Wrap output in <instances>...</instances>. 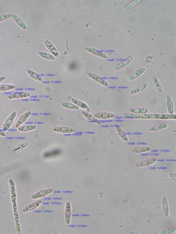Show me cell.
I'll return each instance as SVG.
<instances>
[{
	"label": "cell",
	"mask_w": 176,
	"mask_h": 234,
	"mask_svg": "<svg viewBox=\"0 0 176 234\" xmlns=\"http://www.w3.org/2000/svg\"><path fill=\"white\" fill-rule=\"evenodd\" d=\"M115 129L119 136L121 138V139L124 141L125 142H128L129 141L128 137L127 136L125 132L123 130V128L120 126L116 125L115 126Z\"/></svg>",
	"instance_id": "23"
},
{
	"label": "cell",
	"mask_w": 176,
	"mask_h": 234,
	"mask_svg": "<svg viewBox=\"0 0 176 234\" xmlns=\"http://www.w3.org/2000/svg\"><path fill=\"white\" fill-rule=\"evenodd\" d=\"M84 50L88 53L93 55L97 56L99 57L102 58V59H107V55L105 54L104 52L100 51V50H98L94 47H85L84 48Z\"/></svg>",
	"instance_id": "11"
},
{
	"label": "cell",
	"mask_w": 176,
	"mask_h": 234,
	"mask_svg": "<svg viewBox=\"0 0 176 234\" xmlns=\"http://www.w3.org/2000/svg\"><path fill=\"white\" fill-rule=\"evenodd\" d=\"M12 19L14 22L18 26H20L21 29H24V30H26L27 29V26L25 24V23L18 16L16 15L15 14H12L11 16Z\"/></svg>",
	"instance_id": "25"
},
{
	"label": "cell",
	"mask_w": 176,
	"mask_h": 234,
	"mask_svg": "<svg viewBox=\"0 0 176 234\" xmlns=\"http://www.w3.org/2000/svg\"><path fill=\"white\" fill-rule=\"evenodd\" d=\"M72 217V208L70 202L67 201L65 204V211H64V220L65 224L69 225L71 223Z\"/></svg>",
	"instance_id": "4"
},
{
	"label": "cell",
	"mask_w": 176,
	"mask_h": 234,
	"mask_svg": "<svg viewBox=\"0 0 176 234\" xmlns=\"http://www.w3.org/2000/svg\"><path fill=\"white\" fill-rule=\"evenodd\" d=\"M169 177L172 180H173L174 182H176V175L175 174L170 173L169 174Z\"/></svg>",
	"instance_id": "39"
},
{
	"label": "cell",
	"mask_w": 176,
	"mask_h": 234,
	"mask_svg": "<svg viewBox=\"0 0 176 234\" xmlns=\"http://www.w3.org/2000/svg\"><path fill=\"white\" fill-rule=\"evenodd\" d=\"M134 60V57L133 56L130 55L127 58L123 60V61H121L120 63L117 65L115 67V71H119L120 70H122L123 68H125V67L128 66Z\"/></svg>",
	"instance_id": "10"
},
{
	"label": "cell",
	"mask_w": 176,
	"mask_h": 234,
	"mask_svg": "<svg viewBox=\"0 0 176 234\" xmlns=\"http://www.w3.org/2000/svg\"><path fill=\"white\" fill-rule=\"evenodd\" d=\"M6 133L5 132V131H4L2 129H1V128H0V136L5 137H6Z\"/></svg>",
	"instance_id": "40"
},
{
	"label": "cell",
	"mask_w": 176,
	"mask_h": 234,
	"mask_svg": "<svg viewBox=\"0 0 176 234\" xmlns=\"http://www.w3.org/2000/svg\"><path fill=\"white\" fill-rule=\"evenodd\" d=\"M148 83H144L141 84V85H139L138 86L135 88L134 89H133L130 91V94L134 95L138 94L139 93L142 92L147 89L148 87Z\"/></svg>",
	"instance_id": "24"
},
{
	"label": "cell",
	"mask_w": 176,
	"mask_h": 234,
	"mask_svg": "<svg viewBox=\"0 0 176 234\" xmlns=\"http://www.w3.org/2000/svg\"><path fill=\"white\" fill-rule=\"evenodd\" d=\"M6 77L4 76L0 77V84L2 82H4L6 80Z\"/></svg>",
	"instance_id": "42"
},
{
	"label": "cell",
	"mask_w": 176,
	"mask_h": 234,
	"mask_svg": "<svg viewBox=\"0 0 176 234\" xmlns=\"http://www.w3.org/2000/svg\"><path fill=\"white\" fill-rule=\"evenodd\" d=\"M94 116L97 119L107 120L115 118L116 115L115 113L108 112H98L94 114Z\"/></svg>",
	"instance_id": "15"
},
{
	"label": "cell",
	"mask_w": 176,
	"mask_h": 234,
	"mask_svg": "<svg viewBox=\"0 0 176 234\" xmlns=\"http://www.w3.org/2000/svg\"><path fill=\"white\" fill-rule=\"evenodd\" d=\"M166 105L169 114H173L174 113V108L173 101L171 97L169 95H167L166 96Z\"/></svg>",
	"instance_id": "20"
},
{
	"label": "cell",
	"mask_w": 176,
	"mask_h": 234,
	"mask_svg": "<svg viewBox=\"0 0 176 234\" xmlns=\"http://www.w3.org/2000/svg\"><path fill=\"white\" fill-rule=\"evenodd\" d=\"M146 70V69L145 67H142V68H140L137 69L135 71H134L133 73L131 74L128 77V81L129 82H132V81L136 80L138 78L141 77L143 73L145 72Z\"/></svg>",
	"instance_id": "16"
},
{
	"label": "cell",
	"mask_w": 176,
	"mask_h": 234,
	"mask_svg": "<svg viewBox=\"0 0 176 234\" xmlns=\"http://www.w3.org/2000/svg\"><path fill=\"white\" fill-rule=\"evenodd\" d=\"M44 44L46 45L47 49L51 53L52 55H53L56 58L59 57L60 54H59L58 51L57 50L55 46L53 45V44L49 40H45V42H44Z\"/></svg>",
	"instance_id": "14"
},
{
	"label": "cell",
	"mask_w": 176,
	"mask_h": 234,
	"mask_svg": "<svg viewBox=\"0 0 176 234\" xmlns=\"http://www.w3.org/2000/svg\"><path fill=\"white\" fill-rule=\"evenodd\" d=\"M143 2V1H142V0H135V1H132L131 2H130L128 4H126L124 6V9L126 10H129V9L134 8V7H135L137 5H139V4H141Z\"/></svg>",
	"instance_id": "35"
},
{
	"label": "cell",
	"mask_w": 176,
	"mask_h": 234,
	"mask_svg": "<svg viewBox=\"0 0 176 234\" xmlns=\"http://www.w3.org/2000/svg\"><path fill=\"white\" fill-rule=\"evenodd\" d=\"M43 203L42 200H38L30 203L23 209L22 211L24 213H27L36 209Z\"/></svg>",
	"instance_id": "17"
},
{
	"label": "cell",
	"mask_w": 176,
	"mask_h": 234,
	"mask_svg": "<svg viewBox=\"0 0 176 234\" xmlns=\"http://www.w3.org/2000/svg\"><path fill=\"white\" fill-rule=\"evenodd\" d=\"M176 232V227H173L164 229L159 232V234H173Z\"/></svg>",
	"instance_id": "37"
},
{
	"label": "cell",
	"mask_w": 176,
	"mask_h": 234,
	"mask_svg": "<svg viewBox=\"0 0 176 234\" xmlns=\"http://www.w3.org/2000/svg\"><path fill=\"white\" fill-rule=\"evenodd\" d=\"M87 75L89 78L95 81L97 83H99L104 87H107L109 86V84L106 80H104V79H103V78L96 73L89 72L87 73Z\"/></svg>",
	"instance_id": "6"
},
{
	"label": "cell",
	"mask_w": 176,
	"mask_h": 234,
	"mask_svg": "<svg viewBox=\"0 0 176 234\" xmlns=\"http://www.w3.org/2000/svg\"><path fill=\"white\" fill-rule=\"evenodd\" d=\"M82 114L85 119H87L88 121H90V122H92V123H95V124H98V125H101L102 124V123L99 121L98 119L96 118L92 114L88 113V112L85 110L82 111Z\"/></svg>",
	"instance_id": "19"
},
{
	"label": "cell",
	"mask_w": 176,
	"mask_h": 234,
	"mask_svg": "<svg viewBox=\"0 0 176 234\" xmlns=\"http://www.w3.org/2000/svg\"><path fill=\"white\" fill-rule=\"evenodd\" d=\"M38 54L43 59H46L48 60L54 61L56 60V58L53 55L48 53L44 52V51H39Z\"/></svg>",
	"instance_id": "33"
},
{
	"label": "cell",
	"mask_w": 176,
	"mask_h": 234,
	"mask_svg": "<svg viewBox=\"0 0 176 234\" xmlns=\"http://www.w3.org/2000/svg\"><path fill=\"white\" fill-rule=\"evenodd\" d=\"M0 39H1V37H0Z\"/></svg>",
	"instance_id": "44"
},
{
	"label": "cell",
	"mask_w": 176,
	"mask_h": 234,
	"mask_svg": "<svg viewBox=\"0 0 176 234\" xmlns=\"http://www.w3.org/2000/svg\"><path fill=\"white\" fill-rule=\"evenodd\" d=\"M173 135L174 136H176V131H174L173 132Z\"/></svg>",
	"instance_id": "43"
},
{
	"label": "cell",
	"mask_w": 176,
	"mask_h": 234,
	"mask_svg": "<svg viewBox=\"0 0 176 234\" xmlns=\"http://www.w3.org/2000/svg\"><path fill=\"white\" fill-rule=\"evenodd\" d=\"M61 106L63 108L70 109V110H78L79 109V107L73 103L68 102H63L61 103Z\"/></svg>",
	"instance_id": "34"
},
{
	"label": "cell",
	"mask_w": 176,
	"mask_h": 234,
	"mask_svg": "<svg viewBox=\"0 0 176 234\" xmlns=\"http://www.w3.org/2000/svg\"><path fill=\"white\" fill-rule=\"evenodd\" d=\"M27 74H28L30 77L33 79L34 80L38 81V82H43V77H42L39 74H38L37 73L34 71V70H32V69L28 68V69H27Z\"/></svg>",
	"instance_id": "29"
},
{
	"label": "cell",
	"mask_w": 176,
	"mask_h": 234,
	"mask_svg": "<svg viewBox=\"0 0 176 234\" xmlns=\"http://www.w3.org/2000/svg\"><path fill=\"white\" fill-rule=\"evenodd\" d=\"M11 16H12V14L11 13L0 15V23L8 20L11 17Z\"/></svg>",
	"instance_id": "38"
},
{
	"label": "cell",
	"mask_w": 176,
	"mask_h": 234,
	"mask_svg": "<svg viewBox=\"0 0 176 234\" xmlns=\"http://www.w3.org/2000/svg\"><path fill=\"white\" fill-rule=\"evenodd\" d=\"M151 80H152L153 84L154 85L155 87L158 92L160 93H162L163 91V87L158 78L155 75H152L151 76Z\"/></svg>",
	"instance_id": "30"
},
{
	"label": "cell",
	"mask_w": 176,
	"mask_h": 234,
	"mask_svg": "<svg viewBox=\"0 0 176 234\" xmlns=\"http://www.w3.org/2000/svg\"><path fill=\"white\" fill-rule=\"evenodd\" d=\"M149 109L147 108L140 107V108H132L129 109V112L131 113L136 114H145L149 113Z\"/></svg>",
	"instance_id": "27"
},
{
	"label": "cell",
	"mask_w": 176,
	"mask_h": 234,
	"mask_svg": "<svg viewBox=\"0 0 176 234\" xmlns=\"http://www.w3.org/2000/svg\"><path fill=\"white\" fill-rule=\"evenodd\" d=\"M31 114H32L31 112L30 111H28L25 113L22 116H21V117L19 118L18 120L17 121L16 124V128H18L20 126H21L24 122H26L28 120L31 116Z\"/></svg>",
	"instance_id": "18"
},
{
	"label": "cell",
	"mask_w": 176,
	"mask_h": 234,
	"mask_svg": "<svg viewBox=\"0 0 176 234\" xmlns=\"http://www.w3.org/2000/svg\"><path fill=\"white\" fill-rule=\"evenodd\" d=\"M157 161V159L156 158H150V159H146V160L136 163L134 166L137 168L148 167V166L153 165L155 163H156Z\"/></svg>",
	"instance_id": "5"
},
{
	"label": "cell",
	"mask_w": 176,
	"mask_h": 234,
	"mask_svg": "<svg viewBox=\"0 0 176 234\" xmlns=\"http://www.w3.org/2000/svg\"><path fill=\"white\" fill-rule=\"evenodd\" d=\"M124 234H140V233L137 232L128 231L125 232L124 233Z\"/></svg>",
	"instance_id": "41"
},
{
	"label": "cell",
	"mask_w": 176,
	"mask_h": 234,
	"mask_svg": "<svg viewBox=\"0 0 176 234\" xmlns=\"http://www.w3.org/2000/svg\"><path fill=\"white\" fill-rule=\"evenodd\" d=\"M156 119L159 120H174L176 119V114L174 113L173 114H155Z\"/></svg>",
	"instance_id": "21"
},
{
	"label": "cell",
	"mask_w": 176,
	"mask_h": 234,
	"mask_svg": "<svg viewBox=\"0 0 176 234\" xmlns=\"http://www.w3.org/2000/svg\"><path fill=\"white\" fill-rule=\"evenodd\" d=\"M70 100H71V102H72V103L76 105L77 106L79 107L80 108H82V109H84V110L88 111L90 110L89 107L87 105V104L84 103V102L74 99V98H72Z\"/></svg>",
	"instance_id": "26"
},
{
	"label": "cell",
	"mask_w": 176,
	"mask_h": 234,
	"mask_svg": "<svg viewBox=\"0 0 176 234\" xmlns=\"http://www.w3.org/2000/svg\"><path fill=\"white\" fill-rule=\"evenodd\" d=\"M37 128L36 125L35 124H28L20 126L18 128V130L21 132H26L34 130Z\"/></svg>",
	"instance_id": "28"
},
{
	"label": "cell",
	"mask_w": 176,
	"mask_h": 234,
	"mask_svg": "<svg viewBox=\"0 0 176 234\" xmlns=\"http://www.w3.org/2000/svg\"><path fill=\"white\" fill-rule=\"evenodd\" d=\"M30 94L26 91H18L13 93L11 94L8 95L7 98L8 99H25L29 97Z\"/></svg>",
	"instance_id": "12"
},
{
	"label": "cell",
	"mask_w": 176,
	"mask_h": 234,
	"mask_svg": "<svg viewBox=\"0 0 176 234\" xmlns=\"http://www.w3.org/2000/svg\"><path fill=\"white\" fill-rule=\"evenodd\" d=\"M168 127V124L165 123H162L150 126L148 130L150 132H156L166 129Z\"/></svg>",
	"instance_id": "22"
},
{
	"label": "cell",
	"mask_w": 176,
	"mask_h": 234,
	"mask_svg": "<svg viewBox=\"0 0 176 234\" xmlns=\"http://www.w3.org/2000/svg\"><path fill=\"white\" fill-rule=\"evenodd\" d=\"M17 116V112L16 111H13L11 113V114L9 116L8 118L6 119V122L4 123L3 126V130L5 131H7L9 130L12 126V124L16 118Z\"/></svg>",
	"instance_id": "7"
},
{
	"label": "cell",
	"mask_w": 176,
	"mask_h": 234,
	"mask_svg": "<svg viewBox=\"0 0 176 234\" xmlns=\"http://www.w3.org/2000/svg\"><path fill=\"white\" fill-rule=\"evenodd\" d=\"M123 117L125 119H139V120H150L156 119L155 114H136L131 113H124Z\"/></svg>",
	"instance_id": "1"
},
{
	"label": "cell",
	"mask_w": 176,
	"mask_h": 234,
	"mask_svg": "<svg viewBox=\"0 0 176 234\" xmlns=\"http://www.w3.org/2000/svg\"><path fill=\"white\" fill-rule=\"evenodd\" d=\"M151 149V148L149 147V146H142V147L133 148L131 150V152L133 153H143L148 152L150 151Z\"/></svg>",
	"instance_id": "31"
},
{
	"label": "cell",
	"mask_w": 176,
	"mask_h": 234,
	"mask_svg": "<svg viewBox=\"0 0 176 234\" xmlns=\"http://www.w3.org/2000/svg\"><path fill=\"white\" fill-rule=\"evenodd\" d=\"M15 85L10 84H0V91H6L16 89Z\"/></svg>",
	"instance_id": "36"
},
{
	"label": "cell",
	"mask_w": 176,
	"mask_h": 234,
	"mask_svg": "<svg viewBox=\"0 0 176 234\" xmlns=\"http://www.w3.org/2000/svg\"><path fill=\"white\" fill-rule=\"evenodd\" d=\"M53 131L59 133L70 134L76 132V130L73 127L67 126H57L54 127Z\"/></svg>",
	"instance_id": "9"
},
{
	"label": "cell",
	"mask_w": 176,
	"mask_h": 234,
	"mask_svg": "<svg viewBox=\"0 0 176 234\" xmlns=\"http://www.w3.org/2000/svg\"><path fill=\"white\" fill-rule=\"evenodd\" d=\"M54 191L53 188H48L46 189L41 190L38 192L35 193L31 196V198L32 200H38L45 197L46 196H48L52 193Z\"/></svg>",
	"instance_id": "3"
},
{
	"label": "cell",
	"mask_w": 176,
	"mask_h": 234,
	"mask_svg": "<svg viewBox=\"0 0 176 234\" xmlns=\"http://www.w3.org/2000/svg\"><path fill=\"white\" fill-rule=\"evenodd\" d=\"M9 183V189H10V195L11 203L14 204L17 203V194L16 187L15 183L13 179H10L8 181Z\"/></svg>",
	"instance_id": "8"
},
{
	"label": "cell",
	"mask_w": 176,
	"mask_h": 234,
	"mask_svg": "<svg viewBox=\"0 0 176 234\" xmlns=\"http://www.w3.org/2000/svg\"><path fill=\"white\" fill-rule=\"evenodd\" d=\"M28 145H29V143L28 142H23V143L17 145L14 148H13L11 150V153L12 154H16L17 153L24 150L25 148L28 147Z\"/></svg>",
	"instance_id": "32"
},
{
	"label": "cell",
	"mask_w": 176,
	"mask_h": 234,
	"mask_svg": "<svg viewBox=\"0 0 176 234\" xmlns=\"http://www.w3.org/2000/svg\"><path fill=\"white\" fill-rule=\"evenodd\" d=\"M12 209L14 217L16 227L17 234H21V227L20 222V215H19L17 203L12 204Z\"/></svg>",
	"instance_id": "2"
},
{
	"label": "cell",
	"mask_w": 176,
	"mask_h": 234,
	"mask_svg": "<svg viewBox=\"0 0 176 234\" xmlns=\"http://www.w3.org/2000/svg\"><path fill=\"white\" fill-rule=\"evenodd\" d=\"M161 204L164 216L165 217H168L170 214V210L168 199L165 196L162 197Z\"/></svg>",
	"instance_id": "13"
}]
</instances>
